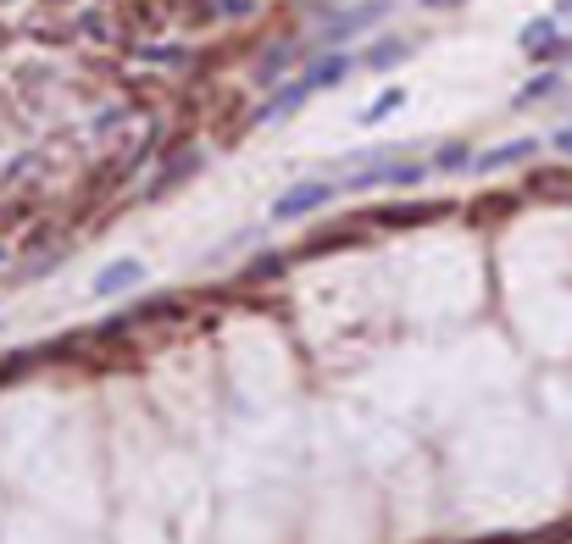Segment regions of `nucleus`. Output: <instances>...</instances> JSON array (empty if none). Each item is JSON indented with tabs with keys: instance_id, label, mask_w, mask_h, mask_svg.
<instances>
[{
	"instance_id": "obj_1",
	"label": "nucleus",
	"mask_w": 572,
	"mask_h": 544,
	"mask_svg": "<svg viewBox=\"0 0 572 544\" xmlns=\"http://www.w3.org/2000/svg\"><path fill=\"white\" fill-rule=\"evenodd\" d=\"M333 194H340V184H328V178H306L295 189H283L278 201H272V223H301V217H317Z\"/></svg>"
},
{
	"instance_id": "obj_2",
	"label": "nucleus",
	"mask_w": 572,
	"mask_h": 544,
	"mask_svg": "<svg viewBox=\"0 0 572 544\" xmlns=\"http://www.w3.org/2000/svg\"><path fill=\"white\" fill-rule=\"evenodd\" d=\"M390 12H395V0H361V7H351V12L333 17V23L317 34V45H322V51H340V45H345L351 34H367L372 23H384Z\"/></svg>"
},
{
	"instance_id": "obj_3",
	"label": "nucleus",
	"mask_w": 572,
	"mask_h": 544,
	"mask_svg": "<svg viewBox=\"0 0 572 544\" xmlns=\"http://www.w3.org/2000/svg\"><path fill=\"white\" fill-rule=\"evenodd\" d=\"M312 94H317V89H312V78L301 73V78H290V84H283V89L272 94V101H262L251 123H256V128H267V123H283V117H295V112L312 101Z\"/></svg>"
},
{
	"instance_id": "obj_4",
	"label": "nucleus",
	"mask_w": 572,
	"mask_h": 544,
	"mask_svg": "<svg viewBox=\"0 0 572 544\" xmlns=\"http://www.w3.org/2000/svg\"><path fill=\"white\" fill-rule=\"evenodd\" d=\"M139 283H145V262H139V256H117L112 267H101V273H94V301H117V294H128V289H139Z\"/></svg>"
},
{
	"instance_id": "obj_5",
	"label": "nucleus",
	"mask_w": 572,
	"mask_h": 544,
	"mask_svg": "<svg viewBox=\"0 0 572 544\" xmlns=\"http://www.w3.org/2000/svg\"><path fill=\"white\" fill-rule=\"evenodd\" d=\"M434 217H450V206L445 201H411V206H378V212H367V228H422Z\"/></svg>"
},
{
	"instance_id": "obj_6",
	"label": "nucleus",
	"mask_w": 572,
	"mask_h": 544,
	"mask_svg": "<svg viewBox=\"0 0 572 544\" xmlns=\"http://www.w3.org/2000/svg\"><path fill=\"white\" fill-rule=\"evenodd\" d=\"M561 28L556 17H534V23H522V56H534V62H556L561 56Z\"/></svg>"
},
{
	"instance_id": "obj_7",
	"label": "nucleus",
	"mask_w": 572,
	"mask_h": 544,
	"mask_svg": "<svg viewBox=\"0 0 572 544\" xmlns=\"http://www.w3.org/2000/svg\"><path fill=\"white\" fill-rule=\"evenodd\" d=\"M367 239V223L356 217V223H333V228H322V233H312L306 244H301V256H328V251H345V244H361Z\"/></svg>"
},
{
	"instance_id": "obj_8",
	"label": "nucleus",
	"mask_w": 572,
	"mask_h": 544,
	"mask_svg": "<svg viewBox=\"0 0 572 544\" xmlns=\"http://www.w3.org/2000/svg\"><path fill=\"white\" fill-rule=\"evenodd\" d=\"M534 151H539V139H511V144H495V151L472 156V167H479V173H500V167H517V162H529Z\"/></svg>"
},
{
	"instance_id": "obj_9",
	"label": "nucleus",
	"mask_w": 572,
	"mask_h": 544,
	"mask_svg": "<svg viewBox=\"0 0 572 544\" xmlns=\"http://www.w3.org/2000/svg\"><path fill=\"white\" fill-rule=\"evenodd\" d=\"M195 167H201V151H183V156H167V162H162V173H156V184H151L145 194H167L173 184H183V178H189V173H195Z\"/></svg>"
},
{
	"instance_id": "obj_10",
	"label": "nucleus",
	"mask_w": 572,
	"mask_h": 544,
	"mask_svg": "<svg viewBox=\"0 0 572 544\" xmlns=\"http://www.w3.org/2000/svg\"><path fill=\"white\" fill-rule=\"evenodd\" d=\"M406 56H411V39H378L372 51L361 56V67H367V73H390V67L406 62Z\"/></svg>"
},
{
	"instance_id": "obj_11",
	"label": "nucleus",
	"mask_w": 572,
	"mask_h": 544,
	"mask_svg": "<svg viewBox=\"0 0 572 544\" xmlns=\"http://www.w3.org/2000/svg\"><path fill=\"white\" fill-rule=\"evenodd\" d=\"M295 62H301V45H272V51L256 62V78H262V84H272L278 73H290Z\"/></svg>"
},
{
	"instance_id": "obj_12",
	"label": "nucleus",
	"mask_w": 572,
	"mask_h": 544,
	"mask_svg": "<svg viewBox=\"0 0 572 544\" xmlns=\"http://www.w3.org/2000/svg\"><path fill=\"white\" fill-rule=\"evenodd\" d=\"M556 89H561V73H539V78H529L517 89V106H539V101H550Z\"/></svg>"
},
{
	"instance_id": "obj_13",
	"label": "nucleus",
	"mask_w": 572,
	"mask_h": 544,
	"mask_svg": "<svg viewBox=\"0 0 572 544\" xmlns=\"http://www.w3.org/2000/svg\"><path fill=\"white\" fill-rule=\"evenodd\" d=\"M283 267H290V256H278V251H267V256H256L245 273H240V283H267V278H283Z\"/></svg>"
},
{
	"instance_id": "obj_14",
	"label": "nucleus",
	"mask_w": 572,
	"mask_h": 544,
	"mask_svg": "<svg viewBox=\"0 0 572 544\" xmlns=\"http://www.w3.org/2000/svg\"><path fill=\"white\" fill-rule=\"evenodd\" d=\"M45 356H39V344H34V351H17V356H0V383H17L28 367H39Z\"/></svg>"
},
{
	"instance_id": "obj_15",
	"label": "nucleus",
	"mask_w": 572,
	"mask_h": 544,
	"mask_svg": "<svg viewBox=\"0 0 572 544\" xmlns=\"http://www.w3.org/2000/svg\"><path fill=\"white\" fill-rule=\"evenodd\" d=\"M256 12V0H206V12L201 17H228V23H240Z\"/></svg>"
},
{
	"instance_id": "obj_16",
	"label": "nucleus",
	"mask_w": 572,
	"mask_h": 544,
	"mask_svg": "<svg viewBox=\"0 0 572 544\" xmlns=\"http://www.w3.org/2000/svg\"><path fill=\"white\" fill-rule=\"evenodd\" d=\"M434 167H440V173H461V167H472V151H467V144H440Z\"/></svg>"
},
{
	"instance_id": "obj_17",
	"label": "nucleus",
	"mask_w": 572,
	"mask_h": 544,
	"mask_svg": "<svg viewBox=\"0 0 572 544\" xmlns=\"http://www.w3.org/2000/svg\"><path fill=\"white\" fill-rule=\"evenodd\" d=\"M401 101H406V89H384V94H378V101L367 106V117H361V123H384V117H390Z\"/></svg>"
},
{
	"instance_id": "obj_18",
	"label": "nucleus",
	"mask_w": 572,
	"mask_h": 544,
	"mask_svg": "<svg viewBox=\"0 0 572 544\" xmlns=\"http://www.w3.org/2000/svg\"><path fill=\"white\" fill-rule=\"evenodd\" d=\"M139 56H145V62H167V67H189V51H178V45H145Z\"/></svg>"
},
{
	"instance_id": "obj_19",
	"label": "nucleus",
	"mask_w": 572,
	"mask_h": 544,
	"mask_svg": "<svg viewBox=\"0 0 572 544\" xmlns=\"http://www.w3.org/2000/svg\"><path fill=\"white\" fill-rule=\"evenodd\" d=\"M550 144H556L561 156H572V128H556V139H550Z\"/></svg>"
},
{
	"instance_id": "obj_20",
	"label": "nucleus",
	"mask_w": 572,
	"mask_h": 544,
	"mask_svg": "<svg viewBox=\"0 0 572 544\" xmlns=\"http://www.w3.org/2000/svg\"><path fill=\"white\" fill-rule=\"evenodd\" d=\"M428 12H450V7H461V0H422Z\"/></svg>"
},
{
	"instance_id": "obj_21",
	"label": "nucleus",
	"mask_w": 572,
	"mask_h": 544,
	"mask_svg": "<svg viewBox=\"0 0 572 544\" xmlns=\"http://www.w3.org/2000/svg\"><path fill=\"white\" fill-rule=\"evenodd\" d=\"M556 12H561V17H572V0H561V7H556Z\"/></svg>"
},
{
	"instance_id": "obj_22",
	"label": "nucleus",
	"mask_w": 572,
	"mask_h": 544,
	"mask_svg": "<svg viewBox=\"0 0 572 544\" xmlns=\"http://www.w3.org/2000/svg\"><path fill=\"white\" fill-rule=\"evenodd\" d=\"M561 62H572V45H561Z\"/></svg>"
},
{
	"instance_id": "obj_23",
	"label": "nucleus",
	"mask_w": 572,
	"mask_h": 544,
	"mask_svg": "<svg viewBox=\"0 0 572 544\" xmlns=\"http://www.w3.org/2000/svg\"><path fill=\"white\" fill-rule=\"evenodd\" d=\"M0 262H7V244H0Z\"/></svg>"
}]
</instances>
